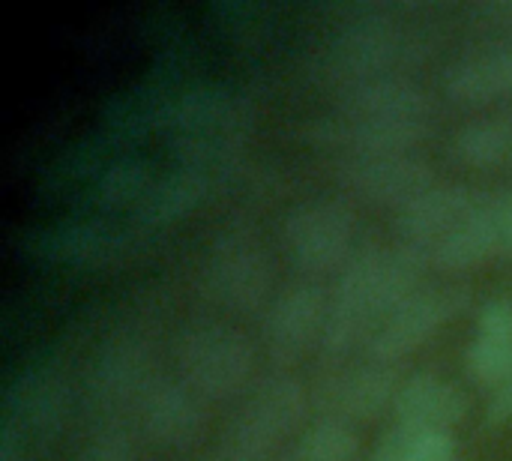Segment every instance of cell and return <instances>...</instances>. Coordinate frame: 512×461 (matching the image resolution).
Returning a JSON list of instances; mask_svg holds the SVG:
<instances>
[{
    "label": "cell",
    "instance_id": "11",
    "mask_svg": "<svg viewBox=\"0 0 512 461\" xmlns=\"http://www.w3.org/2000/svg\"><path fill=\"white\" fill-rule=\"evenodd\" d=\"M156 375L150 342L141 333H117L96 351L90 363L84 381L87 408L99 414L102 423L120 420V414L129 417Z\"/></svg>",
    "mask_w": 512,
    "mask_h": 461
},
{
    "label": "cell",
    "instance_id": "6",
    "mask_svg": "<svg viewBox=\"0 0 512 461\" xmlns=\"http://www.w3.org/2000/svg\"><path fill=\"white\" fill-rule=\"evenodd\" d=\"M72 411L69 381L51 366L18 372L0 405V461H33V450L48 444Z\"/></svg>",
    "mask_w": 512,
    "mask_h": 461
},
{
    "label": "cell",
    "instance_id": "24",
    "mask_svg": "<svg viewBox=\"0 0 512 461\" xmlns=\"http://www.w3.org/2000/svg\"><path fill=\"white\" fill-rule=\"evenodd\" d=\"M402 438L405 461H456L459 444L453 432H408L393 426Z\"/></svg>",
    "mask_w": 512,
    "mask_h": 461
},
{
    "label": "cell",
    "instance_id": "22",
    "mask_svg": "<svg viewBox=\"0 0 512 461\" xmlns=\"http://www.w3.org/2000/svg\"><path fill=\"white\" fill-rule=\"evenodd\" d=\"M357 453H360L357 426L333 417H315L300 432L285 461H354Z\"/></svg>",
    "mask_w": 512,
    "mask_h": 461
},
{
    "label": "cell",
    "instance_id": "25",
    "mask_svg": "<svg viewBox=\"0 0 512 461\" xmlns=\"http://www.w3.org/2000/svg\"><path fill=\"white\" fill-rule=\"evenodd\" d=\"M489 207H492V225L498 240V258L512 261V186H504L495 195H489Z\"/></svg>",
    "mask_w": 512,
    "mask_h": 461
},
{
    "label": "cell",
    "instance_id": "16",
    "mask_svg": "<svg viewBox=\"0 0 512 461\" xmlns=\"http://www.w3.org/2000/svg\"><path fill=\"white\" fill-rule=\"evenodd\" d=\"M30 255L57 264V267H75V270H93L105 267L117 258H123L126 237L108 225L66 219L54 225H42L27 234Z\"/></svg>",
    "mask_w": 512,
    "mask_h": 461
},
{
    "label": "cell",
    "instance_id": "26",
    "mask_svg": "<svg viewBox=\"0 0 512 461\" xmlns=\"http://www.w3.org/2000/svg\"><path fill=\"white\" fill-rule=\"evenodd\" d=\"M512 423V369L504 378V384L492 393L489 408H486V426L489 429H504Z\"/></svg>",
    "mask_w": 512,
    "mask_h": 461
},
{
    "label": "cell",
    "instance_id": "27",
    "mask_svg": "<svg viewBox=\"0 0 512 461\" xmlns=\"http://www.w3.org/2000/svg\"><path fill=\"white\" fill-rule=\"evenodd\" d=\"M471 12L480 15V18H486V21H492V24L507 27L512 33V0H486V3H474Z\"/></svg>",
    "mask_w": 512,
    "mask_h": 461
},
{
    "label": "cell",
    "instance_id": "1",
    "mask_svg": "<svg viewBox=\"0 0 512 461\" xmlns=\"http://www.w3.org/2000/svg\"><path fill=\"white\" fill-rule=\"evenodd\" d=\"M426 264L405 246L360 249L339 273L327 300L318 354L327 366L363 357L381 324L423 285Z\"/></svg>",
    "mask_w": 512,
    "mask_h": 461
},
{
    "label": "cell",
    "instance_id": "29",
    "mask_svg": "<svg viewBox=\"0 0 512 461\" xmlns=\"http://www.w3.org/2000/svg\"><path fill=\"white\" fill-rule=\"evenodd\" d=\"M207 461H249V459H240V456H231V453H222V450H219L213 459H207Z\"/></svg>",
    "mask_w": 512,
    "mask_h": 461
},
{
    "label": "cell",
    "instance_id": "13",
    "mask_svg": "<svg viewBox=\"0 0 512 461\" xmlns=\"http://www.w3.org/2000/svg\"><path fill=\"white\" fill-rule=\"evenodd\" d=\"M336 177L360 201L393 207L396 213L438 183L432 162L423 159L417 150L342 156L336 165Z\"/></svg>",
    "mask_w": 512,
    "mask_h": 461
},
{
    "label": "cell",
    "instance_id": "30",
    "mask_svg": "<svg viewBox=\"0 0 512 461\" xmlns=\"http://www.w3.org/2000/svg\"><path fill=\"white\" fill-rule=\"evenodd\" d=\"M510 168H512V156H510Z\"/></svg>",
    "mask_w": 512,
    "mask_h": 461
},
{
    "label": "cell",
    "instance_id": "8",
    "mask_svg": "<svg viewBox=\"0 0 512 461\" xmlns=\"http://www.w3.org/2000/svg\"><path fill=\"white\" fill-rule=\"evenodd\" d=\"M288 261L309 279L339 273L357 255V213L339 198H315L294 207L282 225Z\"/></svg>",
    "mask_w": 512,
    "mask_h": 461
},
{
    "label": "cell",
    "instance_id": "20",
    "mask_svg": "<svg viewBox=\"0 0 512 461\" xmlns=\"http://www.w3.org/2000/svg\"><path fill=\"white\" fill-rule=\"evenodd\" d=\"M210 189L207 168L195 162H180L165 174H153L147 189L141 192L138 204L132 207V219L141 228H165L201 207Z\"/></svg>",
    "mask_w": 512,
    "mask_h": 461
},
{
    "label": "cell",
    "instance_id": "17",
    "mask_svg": "<svg viewBox=\"0 0 512 461\" xmlns=\"http://www.w3.org/2000/svg\"><path fill=\"white\" fill-rule=\"evenodd\" d=\"M444 93L459 105H492L512 96V33L459 54L444 72Z\"/></svg>",
    "mask_w": 512,
    "mask_h": 461
},
{
    "label": "cell",
    "instance_id": "2",
    "mask_svg": "<svg viewBox=\"0 0 512 461\" xmlns=\"http://www.w3.org/2000/svg\"><path fill=\"white\" fill-rule=\"evenodd\" d=\"M435 105L408 75L354 84L336 93L333 111L309 123V138L342 156L411 153L429 135Z\"/></svg>",
    "mask_w": 512,
    "mask_h": 461
},
{
    "label": "cell",
    "instance_id": "28",
    "mask_svg": "<svg viewBox=\"0 0 512 461\" xmlns=\"http://www.w3.org/2000/svg\"><path fill=\"white\" fill-rule=\"evenodd\" d=\"M363 461H405V450H402L399 432L390 429V432L378 441V447L372 450V456H366Z\"/></svg>",
    "mask_w": 512,
    "mask_h": 461
},
{
    "label": "cell",
    "instance_id": "9",
    "mask_svg": "<svg viewBox=\"0 0 512 461\" xmlns=\"http://www.w3.org/2000/svg\"><path fill=\"white\" fill-rule=\"evenodd\" d=\"M471 306V291L465 285H420L375 333L366 354L369 360L396 366L405 357L429 345L450 321H456Z\"/></svg>",
    "mask_w": 512,
    "mask_h": 461
},
{
    "label": "cell",
    "instance_id": "12",
    "mask_svg": "<svg viewBox=\"0 0 512 461\" xmlns=\"http://www.w3.org/2000/svg\"><path fill=\"white\" fill-rule=\"evenodd\" d=\"M327 300L315 279H300L285 285L261 318V348L273 366H294L312 348H321L324 324H327Z\"/></svg>",
    "mask_w": 512,
    "mask_h": 461
},
{
    "label": "cell",
    "instance_id": "18",
    "mask_svg": "<svg viewBox=\"0 0 512 461\" xmlns=\"http://www.w3.org/2000/svg\"><path fill=\"white\" fill-rule=\"evenodd\" d=\"M465 414V393L435 372H417L405 378L393 402V426L408 432H453Z\"/></svg>",
    "mask_w": 512,
    "mask_h": 461
},
{
    "label": "cell",
    "instance_id": "10",
    "mask_svg": "<svg viewBox=\"0 0 512 461\" xmlns=\"http://www.w3.org/2000/svg\"><path fill=\"white\" fill-rule=\"evenodd\" d=\"M405 378H399L396 366L360 357L339 366H330L312 384V411L318 417H333L351 426L372 423L393 411L396 393Z\"/></svg>",
    "mask_w": 512,
    "mask_h": 461
},
{
    "label": "cell",
    "instance_id": "5",
    "mask_svg": "<svg viewBox=\"0 0 512 461\" xmlns=\"http://www.w3.org/2000/svg\"><path fill=\"white\" fill-rule=\"evenodd\" d=\"M177 378L207 405L234 402L255 378V345L225 321H192L174 339Z\"/></svg>",
    "mask_w": 512,
    "mask_h": 461
},
{
    "label": "cell",
    "instance_id": "3",
    "mask_svg": "<svg viewBox=\"0 0 512 461\" xmlns=\"http://www.w3.org/2000/svg\"><path fill=\"white\" fill-rule=\"evenodd\" d=\"M423 57V39L393 6H351L348 18L315 51V78L339 90L408 75Z\"/></svg>",
    "mask_w": 512,
    "mask_h": 461
},
{
    "label": "cell",
    "instance_id": "4",
    "mask_svg": "<svg viewBox=\"0 0 512 461\" xmlns=\"http://www.w3.org/2000/svg\"><path fill=\"white\" fill-rule=\"evenodd\" d=\"M312 411V390L276 369L258 378L240 399V408L225 426L222 453L249 461H270L288 441H297Z\"/></svg>",
    "mask_w": 512,
    "mask_h": 461
},
{
    "label": "cell",
    "instance_id": "19",
    "mask_svg": "<svg viewBox=\"0 0 512 461\" xmlns=\"http://www.w3.org/2000/svg\"><path fill=\"white\" fill-rule=\"evenodd\" d=\"M512 369V297H492L480 306L471 342L465 348V372L474 384L498 390Z\"/></svg>",
    "mask_w": 512,
    "mask_h": 461
},
{
    "label": "cell",
    "instance_id": "15",
    "mask_svg": "<svg viewBox=\"0 0 512 461\" xmlns=\"http://www.w3.org/2000/svg\"><path fill=\"white\" fill-rule=\"evenodd\" d=\"M480 201H483L480 192L462 183L438 180L432 189H426L420 198H414L408 207L396 213L399 246L414 252L429 267V255L477 210Z\"/></svg>",
    "mask_w": 512,
    "mask_h": 461
},
{
    "label": "cell",
    "instance_id": "23",
    "mask_svg": "<svg viewBox=\"0 0 512 461\" xmlns=\"http://www.w3.org/2000/svg\"><path fill=\"white\" fill-rule=\"evenodd\" d=\"M75 461H138V444L129 423L105 420L81 444Z\"/></svg>",
    "mask_w": 512,
    "mask_h": 461
},
{
    "label": "cell",
    "instance_id": "21",
    "mask_svg": "<svg viewBox=\"0 0 512 461\" xmlns=\"http://www.w3.org/2000/svg\"><path fill=\"white\" fill-rule=\"evenodd\" d=\"M450 156L465 168H495L512 156V114H483L450 138Z\"/></svg>",
    "mask_w": 512,
    "mask_h": 461
},
{
    "label": "cell",
    "instance_id": "7",
    "mask_svg": "<svg viewBox=\"0 0 512 461\" xmlns=\"http://www.w3.org/2000/svg\"><path fill=\"white\" fill-rule=\"evenodd\" d=\"M204 297L231 312L252 315L273 300V264L267 249L246 231H231L213 240L201 261Z\"/></svg>",
    "mask_w": 512,
    "mask_h": 461
},
{
    "label": "cell",
    "instance_id": "14",
    "mask_svg": "<svg viewBox=\"0 0 512 461\" xmlns=\"http://www.w3.org/2000/svg\"><path fill=\"white\" fill-rule=\"evenodd\" d=\"M129 423L147 444L162 450H183L201 438L207 426V402L177 375H156L135 402Z\"/></svg>",
    "mask_w": 512,
    "mask_h": 461
}]
</instances>
